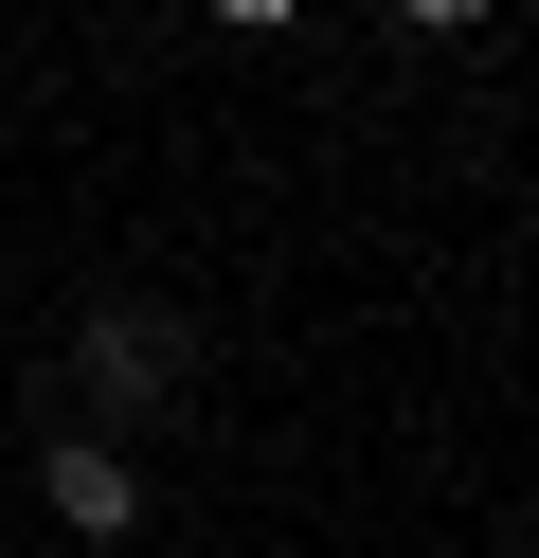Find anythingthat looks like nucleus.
Instances as JSON below:
<instances>
[{"instance_id": "nucleus-1", "label": "nucleus", "mask_w": 539, "mask_h": 558, "mask_svg": "<svg viewBox=\"0 0 539 558\" xmlns=\"http://www.w3.org/2000/svg\"><path fill=\"white\" fill-rule=\"evenodd\" d=\"M36 505H54L72 541H126V522H144V469L108 433H54V450H36Z\"/></svg>"}, {"instance_id": "nucleus-2", "label": "nucleus", "mask_w": 539, "mask_h": 558, "mask_svg": "<svg viewBox=\"0 0 539 558\" xmlns=\"http://www.w3.org/2000/svg\"><path fill=\"white\" fill-rule=\"evenodd\" d=\"M180 361H198V342H180L162 306H108V325H90V414H162Z\"/></svg>"}, {"instance_id": "nucleus-3", "label": "nucleus", "mask_w": 539, "mask_h": 558, "mask_svg": "<svg viewBox=\"0 0 539 558\" xmlns=\"http://www.w3.org/2000/svg\"><path fill=\"white\" fill-rule=\"evenodd\" d=\"M216 19H234V37H287V19H306V0H216Z\"/></svg>"}, {"instance_id": "nucleus-4", "label": "nucleus", "mask_w": 539, "mask_h": 558, "mask_svg": "<svg viewBox=\"0 0 539 558\" xmlns=\"http://www.w3.org/2000/svg\"><path fill=\"white\" fill-rule=\"evenodd\" d=\"M395 19H414V37H467V19H486V0H395Z\"/></svg>"}]
</instances>
